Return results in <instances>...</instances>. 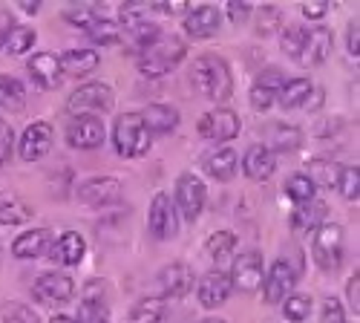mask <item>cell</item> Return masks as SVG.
Masks as SVG:
<instances>
[{
  "label": "cell",
  "mask_w": 360,
  "mask_h": 323,
  "mask_svg": "<svg viewBox=\"0 0 360 323\" xmlns=\"http://www.w3.org/2000/svg\"><path fill=\"white\" fill-rule=\"evenodd\" d=\"M338 188H340L343 199H357L360 196V170H357V165H349V167L340 170Z\"/></svg>",
  "instance_id": "cell-41"
},
{
  "label": "cell",
  "mask_w": 360,
  "mask_h": 323,
  "mask_svg": "<svg viewBox=\"0 0 360 323\" xmlns=\"http://www.w3.org/2000/svg\"><path fill=\"white\" fill-rule=\"evenodd\" d=\"M52 148V125L46 122H32L23 136H20V159L23 162H38L49 153Z\"/></svg>",
  "instance_id": "cell-15"
},
{
  "label": "cell",
  "mask_w": 360,
  "mask_h": 323,
  "mask_svg": "<svg viewBox=\"0 0 360 323\" xmlns=\"http://www.w3.org/2000/svg\"><path fill=\"white\" fill-rule=\"evenodd\" d=\"M283 312L291 323H303L311 315V298L309 295H288L283 300Z\"/></svg>",
  "instance_id": "cell-39"
},
{
  "label": "cell",
  "mask_w": 360,
  "mask_h": 323,
  "mask_svg": "<svg viewBox=\"0 0 360 323\" xmlns=\"http://www.w3.org/2000/svg\"><path fill=\"white\" fill-rule=\"evenodd\" d=\"M188 4H150V12L159 15H188Z\"/></svg>",
  "instance_id": "cell-49"
},
{
  "label": "cell",
  "mask_w": 360,
  "mask_h": 323,
  "mask_svg": "<svg viewBox=\"0 0 360 323\" xmlns=\"http://www.w3.org/2000/svg\"><path fill=\"white\" fill-rule=\"evenodd\" d=\"M12 26H15V18H12L9 12H0V46L6 44V38H9V32H12Z\"/></svg>",
  "instance_id": "cell-50"
},
{
  "label": "cell",
  "mask_w": 360,
  "mask_h": 323,
  "mask_svg": "<svg viewBox=\"0 0 360 323\" xmlns=\"http://www.w3.org/2000/svg\"><path fill=\"white\" fill-rule=\"evenodd\" d=\"M199 323H225V320H219V317H207V320H199Z\"/></svg>",
  "instance_id": "cell-55"
},
{
  "label": "cell",
  "mask_w": 360,
  "mask_h": 323,
  "mask_svg": "<svg viewBox=\"0 0 360 323\" xmlns=\"http://www.w3.org/2000/svg\"><path fill=\"white\" fill-rule=\"evenodd\" d=\"M67 20L75 26V29H84V32H89V26H93L96 20H98V15L93 12V9H70L67 12Z\"/></svg>",
  "instance_id": "cell-43"
},
{
  "label": "cell",
  "mask_w": 360,
  "mask_h": 323,
  "mask_svg": "<svg viewBox=\"0 0 360 323\" xmlns=\"http://www.w3.org/2000/svg\"><path fill=\"white\" fill-rule=\"evenodd\" d=\"M262 18H265L262 32H274V29H277V20H280V12H277V9H262Z\"/></svg>",
  "instance_id": "cell-52"
},
{
  "label": "cell",
  "mask_w": 360,
  "mask_h": 323,
  "mask_svg": "<svg viewBox=\"0 0 360 323\" xmlns=\"http://www.w3.org/2000/svg\"><path fill=\"white\" fill-rule=\"evenodd\" d=\"M225 12L231 15V20H233V23H239V20H245V18L251 15V6H245V4H231Z\"/></svg>",
  "instance_id": "cell-51"
},
{
  "label": "cell",
  "mask_w": 360,
  "mask_h": 323,
  "mask_svg": "<svg viewBox=\"0 0 360 323\" xmlns=\"http://www.w3.org/2000/svg\"><path fill=\"white\" fill-rule=\"evenodd\" d=\"M346 298H349V309L354 312V317L360 315V274L354 272V277L349 280V286H346Z\"/></svg>",
  "instance_id": "cell-46"
},
{
  "label": "cell",
  "mask_w": 360,
  "mask_h": 323,
  "mask_svg": "<svg viewBox=\"0 0 360 323\" xmlns=\"http://www.w3.org/2000/svg\"><path fill=\"white\" fill-rule=\"evenodd\" d=\"M311 90H314V87H311V81H309V78H291V81H285V84H283V90H280L277 101H280V107H283V110L306 107V104H309Z\"/></svg>",
  "instance_id": "cell-30"
},
{
  "label": "cell",
  "mask_w": 360,
  "mask_h": 323,
  "mask_svg": "<svg viewBox=\"0 0 360 323\" xmlns=\"http://www.w3.org/2000/svg\"><path fill=\"white\" fill-rule=\"evenodd\" d=\"M233 248H236V237H233L231 231H217L205 243V254L211 257L214 262H225L233 254Z\"/></svg>",
  "instance_id": "cell-34"
},
{
  "label": "cell",
  "mask_w": 360,
  "mask_h": 323,
  "mask_svg": "<svg viewBox=\"0 0 360 323\" xmlns=\"http://www.w3.org/2000/svg\"><path fill=\"white\" fill-rule=\"evenodd\" d=\"M112 144L118 156L124 159H139L150 151V144H153V139H150L144 122L139 113H124L115 119V127H112Z\"/></svg>",
  "instance_id": "cell-3"
},
{
  "label": "cell",
  "mask_w": 360,
  "mask_h": 323,
  "mask_svg": "<svg viewBox=\"0 0 360 323\" xmlns=\"http://www.w3.org/2000/svg\"><path fill=\"white\" fill-rule=\"evenodd\" d=\"M188 46L182 38H176V35H159L156 41H150L147 46H141L139 52V70L150 78H156V75H165L170 72L179 61L185 58Z\"/></svg>",
  "instance_id": "cell-2"
},
{
  "label": "cell",
  "mask_w": 360,
  "mask_h": 323,
  "mask_svg": "<svg viewBox=\"0 0 360 323\" xmlns=\"http://www.w3.org/2000/svg\"><path fill=\"white\" fill-rule=\"evenodd\" d=\"M35 29H29V26H12V32H9V38H6V44H4V49L9 52V55H23V52H29L35 46Z\"/></svg>",
  "instance_id": "cell-37"
},
{
  "label": "cell",
  "mask_w": 360,
  "mask_h": 323,
  "mask_svg": "<svg viewBox=\"0 0 360 323\" xmlns=\"http://www.w3.org/2000/svg\"><path fill=\"white\" fill-rule=\"evenodd\" d=\"M205 170L211 173L217 182L233 179V173H236V153L231 148H219L214 153H207L205 156Z\"/></svg>",
  "instance_id": "cell-29"
},
{
  "label": "cell",
  "mask_w": 360,
  "mask_h": 323,
  "mask_svg": "<svg viewBox=\"0 0 360 323\" xmlns=\"http://www.w3.org/2000/svg\"><path fill=\"white\" fill-rule=\"evenodd\" d=\"M139 115H141L147 133H170V130H176V125H179V110L170 107V104H150V107H147L144 113H139Z\"/></svg>",
  "instance_id": "cell-26"
},
{
  "label": "cell",
  "mask_w": 360,
  "mask_h": 323,
  "mask_svg": "<svg viewBox=\"0 0 360 323\" xmlns=\"http://www.w3.org/2000/svg\"><path fill=\"white\" fill-rule=\"evenodd\" d=\"M283 84H285V75H283L277 67L262 70V75H257V81H254V87H251V107L259 110V113L268 110V107L277 101Z\"/></svg>",
  "instance_id": "cell-18"
},
{
  "label": "cell",
  "mask_w": 360,
  "mask_h": 323,
  "mask_svg": "<svg viewBox=\"0 0 360 323\" xmlns=\"http://www.w3.org/2000/svg\"><path fill=\"white\" fill-rule=\"evenodd\" d=\"M231 291H233V286H231V277L225 272H219V269L207 272L199 280V303L205 309H217L231 298Z\"/></svg>",
  "instance_id": "cell-19"
},
{
  "label": "cell",
  "mask_w": 360,
  "mask_h": 323,
  "mask_svg": "<svg viewBox=\"0 0 360 323\" xmlns=\"http://www.w3.org/2000/svg\"><path fill=\"white\" fill-rule=\"evenodd\" d=\"M323 323H346V315H343V306L338 298H328L323 303Z\"/></svg>",
  "instance_id": "cell-44"
},
{
  "label": "cell",
  "mask_w": 360,
  "mask_h": 323,
  "mask_svg": "<svg viewBox=\"0 0 360 323\" xmlns=\"http://www.w3.org/2000/svg\"><path fill=\"white\" fill-rule=\"evenodd\" d=\"M306 176L314 182V188H317V185H323V188H338L340 167H338L335 162H328V159H314Z\"/></svg>",
  "instance_id": "cell-36"
},
{
  "label": "cell",
  "mask_w": 360,
  "mask_h": 323,
  "mask_svg": "<svg viewBox=\"0 0 360 323\" xmlns=\"http://www.w3.org/2000/svg\"><path fill=\"white\" fill-rule=\"evenodd\" d=\"M78 199L89 208H107V205L122 199V182L115 176H89L78 185Z\"/></svg>",
  "instance_id": "cell-10"
},
{
  "label": "cell",
  "mask_w": 360,
  "mask_h": 323,
  "mask_svg": "<svg viewBox=\"0 0 360 323\" xmlns=\"http://www.w3.org/2000/svg\"><path fill=\"white\" fill-rule=\"evenodd\" d=\"M265 280V272H262V254L248 248L236 257L233 262V274H231V286L245 291V295H251V291H257Z\"/></svg>",
  "instance_id": "cell-11"
},
{
  "label": "cell",
  "mask_w": 360,
  "mask_h": 323,
  "mask_svg": "<svg viewBox=\"0 0 360 323\" xmlns=\"http://www.w3.org/2000/svg\"><path fill=\"white\" fill-rule=\"evenodd\" d=\"M326 12H328V6H326V4H317V6L306 4V6H303V15H306L309 20H320V18L326 15Z\"/></svg>",
  "instance_id": "cell-53"
},
{
  "label": "cell",
  "mask_w": 360,
  "mask_h": 323,
  "mask_svg": "<svg viewBox=\"0 0 360 323\" xmlns=\"http://www.w3.org/2000/svg\"><path fill=\"white\" fill-rule=\"evenodd\" d=\"M6 323H38V315L26 306H12L6 312Z\"/></svg>",
  "instance_id": "cell-47"
},
{
  "label": "cell",
  "mask_w": 360,
  "mask_h": 323,
  "mask_svg": "<svg viewBox=\"0 0 360 323\" xmlns=\"http://www.w3.org/2000/svg\"><path fill=\"white\" fill-rule=\"evenodd\" d=\"M326 214H328V205L323 199H311L306 205H300L291 217V228L294 231H314L326 222Z\"/></svg>",
  "instance_id": "cell-28"
},
{
  "label": "cell",
  "mask_w": 360,
  "mask_h": 323,
  "mask_svg": "<svg viewBox=\"0 0 360 323\" xmlns=\"http://www.w3.org/2000/svg\"><path fill=\"white\" fill-rule=\"evenodd\" d=\"M29 75H32L35 84H41L44 90H52V87L61 84L64 72H61V61H58V55L52 52H38L29 58Z\"/></svg>",
  "instance_id": "cell-21"
},
{
  "label": "cell",
  "mask_w": 360,
  "mask_h": 323,
  "mask_svg": "<svg viewBox=\"0 0 360 323\" xmlns=\"http://www.w3.org/2000/svg\"><path fill=\"white\" fill-rule=\"evenodd\" d=\"M75 323H110V306H107V300L86 295L81 300V306H78Z\"/></svg>",
  "instance_id": "cell-35"
},
{
  "label": "cell",
  "mask_w": 360,
  "mask_h": 323,
  "mask_svg": "<svg viewBox=\"0 0 360 323\" xmlns=\"http://www.w3.org/2000/svg\"><path fill=\"white\" fill-rule=\"evenodd\" d=\"M112 87L101 84V81H89L67 99V110L75 115H96V113H107L112 110Z\"/></svg>",
  "instance_id": "cell-5"
},
{
  "label": "cell",
  "mask_w": 360,
  "mask_h": 323,
  "mask_svg": "<svg viewBox=\"0 0 360 323\" xmlns=\"http://www.w3.org/2000/svg\"><path fill=\"white\" fill-rule=\"evenodd\" d=\"M75 295V283L67 274H41L32 286V298L44 306H58V303H67Z\"/></svg>",
  "instance_id": "cell-13"
},
{
  "label": "cell",
  "mask_w": 360,
  "mask_h": 323,
  "mask_svg": "<svg viewBox=\"0 0 360 323\" xmlns=\"http://www.w3.org/2000/svg\"><path fill=\"white\" fill-rule=\"evenodd\" d=\"M205 196H207V191H205L199 176H193V173L179 176V182H176V202L173 205H176V211L182 214L188 222L199 220V214L205 208Z\"/></svg>",
  "instance_id": "cell-7"
},
{
  "label": "cell",
  "mask_w": 360,
  "mask_h": 323,
  "mask_svg": "<svg viewBox=\"0 0 360 323\" xmlns=\"http://www.w3.org/2000/svg\"><path fill=\"white\" fill-rule=\"evenodd\" d=\"M23 104H26L23 84L12 75H0V107L9 113H18V110H23Z\"/></svg>",
  "instance_id": "cell-33"
},
{
  "label": "cell",
  "mask_w": 360,
  "mask_h": 323,
  "mask_svg": "<svg viewBox=\"0 0 360 323\" xmlns=\"http://www.w3.org/2000/svg\"><path fill=\"white\" fill-rule=\"evenodd\" d=\"M182 26H185V32L193 41L211 38V35H217V29L222 26V12L217 6H193V9H188Z\"/></svg>",
  "instance_id": "cell-17"
},
{
  "label": "cell",
  "mask_w": 360,
  "mask_h": 323,
  "mask_svg": "<svg viewBox=\"0 0 360 323\" xmlns=\"http://www.w3.org/2000/svg\"><path fill=\"white\" fill-rule=\"evenodd\" d=\"M297 283V269L291 266L288 260H277L271 269H268L265 280H262V295H265V303H283L291 289Z\"/></svg>",
  "instance_id": "cell-12"
},
{
  "label": "cell",
  "mask_w": 360,
  "mask_h": 323,
  "mask_svg": "<svg viewBox=\"0 0 360 323\" xmlns=\"http://www.w3.org/2000/svg\"><path fill=\"white\" fill-rule=\"evenodd\" d=\"M0 125H4V122H0Z\"/></svg>",
  "instance_id": "cell-56"
},
{
  "label": "cell",
  "mask_w": 360,
  "mask_h": 323,
  "mask_svg": "<svg viewBox=\"0 0 360 323\" xmlns=\"http://www.w3.org/2000/svg\"><path fill=\"white\" fill-rule=\"evenodd\" d=\"M159 286L165 298H185L193 286V272L185 262H170L159 272Z\"/></svg>",
  "instance_id": "cell-22"
},
{
  "label": "cell",
  "mask_w": 360,
  "mask_h": 323,
  "mask_svg": "<svg viewBox=\"0 0 360 323\" xmlns=\"http://www.w3.org/2000/svg\"><path fill=\"white\" fill-rule=\"evenodd\" d=\"M167 317L170 312L162 298H144L130 312V323H167Z\"/></svg>",
  "instance_id": "cell-32"
},
{
  "label": "cell",
  "mask_w": 360,
  "mask_h": 323,
  "mask_svg": "<svg viewBox=\"0 0 360 323\" xmlns=\"http://www.w3.org/2000/svg\"><path fill=\"white\" fill-rule=\"evenodd\" d=\"M49 246H52L49 228H32V231H23L20 237L12 243V254L18 260H38L49 251Z\"/></svg>",
  "instance_id": "cell-23"
},
{
  "label": "cell",
  "mask_w": 360,
  "mask_h": 323,
  "mask_svg": "<svg viewBox=\"0 0 360 323\" xmlns=\"http://www.w3.org/2000/svg\"><path fill=\"white\" fill-rule=\"evenodd\" d=\"M303 38H306V29H303V26H288V29H283V49H285L291 58H297V55H300V46H303Z\"/></svg>",
  "instance_id": "cell-42"
},
{
  "label": "cell",
  "mask_w": 360,
  "mask_h": 323,
  "mask_svg": "<svg viewBox=\"0 0 360 323\" xmlns=\"http://www.w3.org/2000/svg\"><path fill=\"white\" fill-rule=\"evenodd\" d=\"M12 139H15L12 127L9 125H0V165H6L9 156H12Z\"/></svg>",
  "instance_id": "cell-45"
},
{
  "label": "cell",
  "mask_w": 360,
  "mask_h": 323,
  "mask_svg": "<svg viewBox=\"0 0 360 323\" xmlns=\"http://www.w3.org/2000/svg\"><path fill=\"white\" fill-rule=\"evenodd\" d=\"M243 170L248 179L254 182H265V179H271L274 170H277V159L274 153L265 148V144H251V148L245 151L243 156Z\"/></svg>",
  "instance_id": "cell-20"
},
{
  "label": "cell",
  "mask_w": 360,
  "mask_h": 323,
  "mask_svg": "<svg viewBox=\"0 0 360 323\" xmlns=\"http://www.w3.org/2000/svg\"><path fill=\"white\" fill-rule=\"evenodd\" d=\"M343 251H346V234L343 225L338 222H323L320 228H314V240H311V257L323 272H335L343 262Z\"/></svg>",
  "instance_id": "cell-4"
},
{
  "label": "cell",
  "mask_w": 360,
  "mask_h": 323,
  "mask_svg": "<svg viewBox=\"0 0 360 323\" xmlns=\"http://www.w3.org/2000/svg\"><path fill=\"white\" fill-rule=\"evenodd\" d=\"M61 72L64 75H70V78H84V75H89V72H96L98 70V64H101V55L96 52V49H70V52H64L61 58Z\"/></svg>",
  "instance_id": "cell-24"
},
{
  "label": "cell",
  "mask_w": 360,
  "mask_h": 323,
  "mask_svg": "<svg viewBox=\"0 0 360 323\" xmlns=\"http://www.w3.org/2000/svg\"><path fill=\"white\" fill-rule=\"evenodd\" d=\"M314 191H317V188H314V182L309 179L306 173H294L291 179L285 182V194H288V196H291L297 205H306V202H311V199H314Z\"/></svg>",
  "instance_id": "cell-38"
},
{
  "label": "cell",
  "mask_w": 360,
  "mask_h": 323,
  "mask_svg": "<svg viewBox=\"0 0 360 323\" xmlns=\"http://www.w3.org/2000/svg\"><path fill=\"white\" fill-rule=\"evenodd\" d=\"M35 217V208L15 194H0V225H23Z\"/></svg>",
  "instance_id": "cell-27"
},
{
  "label": "cell",
  "mask_w": 360,
  "mask_h": 323,
  "mask_svg": "<svg viewBox=\"0 0 360 323\" xmlns=\"http://www.w3.org/2000/svg\"><path fill=\"white\" fill-rule=\"evenodd\" d=\"M150 4H124L122 6V26L124 32L139 44V46H147L150 41L159 38V26L150 20Z\"/></svg>",
  "instance_id": "cell-8"
},
{
  "label": "cell",
  "mask_w": 360,
  "mask_h": 323,
  "mask_svg": "<svg viewBox=\"0 0 360 323\" xmlns=\"http://www.w3.org/2000/svg\"><path fill=\"white\" fill-rule=\"evenodd\" d=\"M104 122L98 115H72L67 125V141L78 151H96L104 144Z\"/></svg>",
  "instance_id": "cell-9"
},
{
  "label": "cell",
  "mask_w": 360,
  "mask_h": 323,
  "mask_svg": "<svg viewBox=\"0 0 360 323\" xmlns=\"http://www.w3.org/2000/svg\"><path fill=\"white\" fill-rule=\"evenodd\" d=\"M265 136H268V144L265 148L268 151H280V153H291V151H297L300 148V130L297 127H291V125H271L265 130Z\"/></svg>",
  "instance_id": "cell-31"
},
{
  "label": "cell",
  "mask_w": 360,
  "mask_h": 323,
  "mask_svg": "<svg viewBox=\"0 0 360 323\" xmlns=\"http://www.w3.org/2000/svg\"><path fill=\"white\" fill-rule=\"evenodd\" d=\"M147 225L153 231L156 240H167L176 234V205L170 202L167 194H156L153 202H150V217Z\"/></svg>",
  "instance_id": "cell-16"
},
{
  "label": "cell",
  "mask_w": 360,
  "mask_h": 323,
  "mask_svg": "<svg viewBox=\"0 0 360 323\" xmlns=\"http://www.w3.org/2000/svg\"><path fill=\"white\" fill-rule=\"evenodd\" d=\"M239 130H243V122H239V115L228 107H217V110L205 113L199 119V136L207 139V141H217V144H225V141L236 139Z\"/></svg>",
  "instance_id": "cell-6"
},
{
  "label": "cell",
  "mask_w": 360,
  "mask_h": 323,
  "mask_svg": "<svg viewBox=\"0 0 360 323\" xmlns=\"http://www.w3.org/2000/svg\"><path fill=\"white\" fill-rule=\"evenodd\" d=\"M346 44H349V55H360V26H357V20H352L349 23V29H346Z\"/></svg>",
  "instance_id": "cell-48"
},
{
  "label": "cell",
  "mask_w": 360,
  "mask_h": 323,
  "mask_svg": "<svg viewBox=\"0 0 360 323\" xmlns=\"http://www.w3.org/2000/svg\"><path fill=\"white\" fill-rule=\"evenodd\" d=\"M49 251H52L49 257L55 262H61V266H78V262L84 260V254H86V243H84L81 234L67 231V234L58 237V243L49 246Z\"/></svg>",
  "instance_id": "cell-25"
},
{
  "label": "cell",
  "mask_w": 360,
  "mask_h": 323,
  "mask_svg": "<svg viewBox=\"0 0 360 323\" xmlns=\"http://www.w3.org/2000/svg\"><path fill=\"white\" fill-rule=\"evenodd\" d=\"M328 55H332V32H328L326 26L306 29V38H303V46H300L297 61L303 67H320Z\"/></svg>",
  "instance_id": "cell-14"
},
{
  "label": "cell",
  "mask_w": 360,
  "mask_h": 323,
  "mask_svg": "<svg viewBox=\"0 0 360 323\" xmlns=\"http://www.w3.org/2000/svg\"><path fill=\"white\" fill-rule=\"evenodd\" d=\"M49 323H75V317H67V315H58V317H52Z\"/></svg>",
  "instance_id": "cell-54"
},
{
  "label": "cell",
  "mask_w": 360,
  "mask_h": 323,
  "mask_svg": "<svg viewBox=\"0 0 360 323\" xmlns=\"http://www.w3.org/2000/svg\"><path fill=\"white\" fill-rule=\"evenodd\" d=\"M193 87L211 101H228L233 93V75L225 58L199 55L193 61Z\"/></svg>",
  "instance_id": "cell-1"
},
{
  "label": "cell",
  "mask_w": 360,
  "mask_h": 323,
  "mask_svg": "<svg viewBox=\"0 0 360 323\" xmlns=\"http://www.w3.org/2000/svg\"><path fill=\"white\" fill-rule=\"evenodd\" d=\"M89 38H93L96 44H118V38H122V32H118V23H112V20H107V18H98L93 26H89V32H86Z\"/></svg>",
  "instance_id": "cell-40"
}]
</instances>
